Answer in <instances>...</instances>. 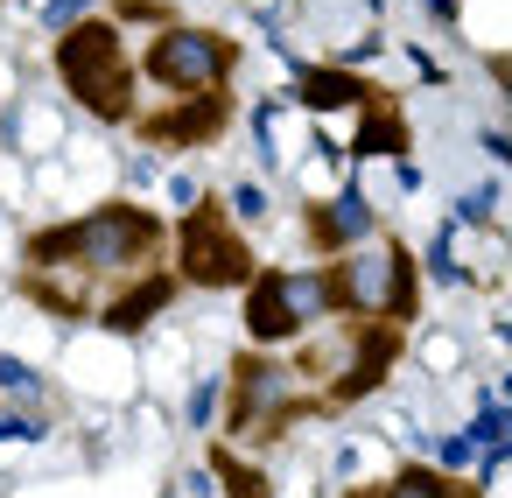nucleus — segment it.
<instances>
[{
    "mask_svg": "<svg viewBox=\"0 0 512 498\" xmlns=\"http://www.w3.org/2000/svg\"><path fill=\"white\" fill-rule=\"evenodd\" d=\"M169 295H176V274H148L141 288L113 295V302L99 309V323H106V330H120V337H134V330H148V316H155Z\"/></svg>",
    "mask_w": 512,
    "mask_h": 498,
    "instance_id": "obj_9",
    "label": "nucleus"
},
{
    "mask_svg": "<svg viewBox=\"0 0 512 498\" xmlns=\"http://www.w3.org/2000/svg\"><path fill=\"white\" fill-rule=\"evenodd\" d=\"M211 414H218V379H204V386L190 393V421H197V428H211Z\"/></svg>",
    "mask_w": 512,
    "mask_h": 498,
    "instance_id": "obj_21",
    "label": "nucleus"
},
{
    "mask_svg": "<svg viewBox=\"0 0 512 498\" xmlns=\"http://www.w3.org/2000/svg\"><path fill=\"white\" fill-rule=\"evenodd\" d=\"M85 8H92V0H50V8H43V29H57V36H71Z\"/></svg>",
    "mask_w": 512,
    "mask_h": 498,
    "instance_id": "obj_18",
    "label": "nucleus"
},
{
    "mask_svg": "<svg viewBox=\"0 0 512 498\" xmlns=\"http://www.w3.org/2000/svg\"><path fill=\"white\" fill-rule=\"evenodd\" d=\"M379 498H456V484H449L442 470H428V463H414V470H400V477H386V484H379Z\"/></svg>",
    "mask_w": 512,
    "mask_h": 498,
    "instance_id": "obj_13",
    "label": "nucleus"
},
{
    "mask_svg": "<svg viewBox=\"0 0 512 498\" xmlns=\"http://www.w3.org/2000/svg\"><path fill=\"white\" fill-rule=\"evenodd\" d=\"M148 71H155L169 92H183V99H211V85L232 78V50H225V36H211V29H169V36H155Z\"/></svg>",
    "mask_w": 512,
    "mask_h": 498,
    "instance_id": "obj_5",
    "label": "nucleus"
},
{
    "mask_svg": "<svg viewBox=\"0 0 512 498\" xmlns=\"http://www.w3.org/2000/svg\"><path fill=\"white\" fill-rule=\"evenodd\" d=\"M309 239H316V253H351V246H365L372 239V204H365V190H337L330 204H316V218H309Z\"/></svg>",
    "mask_w": 512,
    "mask_h": 498,
    "instance_id": "obj_7",
    "label": "nucleus"
},
{
    "mask_svg": "<svg viewBox=\"0 0 512 498\" xmlns=\"http://www.w3.org/2000/svg\"><path fill=\"white\" fill-rule=\"evenodd\" d=\"M281 302H288V316H295V330H309V323H323V316L337 309V288H330V267H302V274H288V267H281Z\"/></svg>",
    "mask_w": 512,
    "mask_h": 498,
    "instance_id": "obj_10",
    "label": "nucleus"
},
{
    "mask_svg": "<svg viewBox=\"0 0 512 498\" xmlns=\"http://www.w3.org/2000/svg\"><path fill=\"white\" fill-rule=\"evenodd\" d=\"M50 428L36 414H15V407H0V442H43Z\"/></svg>",
    "mask_w": 512,
    "mask_h": 498,
    "instance_id": "obj_17",
    "label": "nucleus"
},
{
    "mask_svg": "<svg viewBox=\"0 0 512 498\" xmlns=\"http://www.w3.org/2000/svg\"><path fill=\"white\" fill-rule=\"evenodd\" d=\"M232 211H239V218L253 225V218H267L274 204H267V190H260V183H239V190H232Z\"/></svg>",
    "mask_w": 512,
    "mask_h": 498,
    "instance_id": "obj_20",
    "label": "nucleus"
},
{
    "mask_svg": "<svg viewBox=\"0 0 512 498\" xmlns=\"http://www.w3.org/2000/svg\"><path fill=\"white\" fill-rule=\"evenodd\" d=\"M211 127H218V106H211V99H204V106H197V113H183V120H176V113H169V120H155V127H148V134H155V141H197V134H211Z\"/></svg>",
    "mask_w": 512,
    "mask_h": 498,
    "instance_id": "obj_15",
    "label": "nucleus"
},
{
    "mask_svg": "<svg viewBox=\"0 0 512 498\" xmlns=\"http://www.w3.org/2000/svg\"><path fill=\"white\" fill-rule=\"evenodd\" d=\"M463 435L477 442V456H484V470H491L498 456H512V407H498V400H484V407H477V421H470Z\"/></svg>",
    "mask_w": 512,
    "mask_h": 498,
    "instance_id": "obj_12",
    "label": "nucleus"
},
{
    "mask_svg": "<svg viewBox=\"0 0 512 498\" xmlns=\"http://www.w3.org/2000/svg\"><path fill=\"white\" fill-rule=\"evenodd\" d=\"M491 204H498L491 190H470V197H463V218H491Z\"/></svg>",
    "mask_w": 512,
    "mask_h": 498,
    "instance_id": "obj_23",
    "label": "nucleus"
},
{
    "mask_svg": "<svg viewBox=\"0 0 512 498\" xmlns=\"http://www.w3.org/2000/svg\"><path fill=\"white\" fill-rule=\"evenodd\" d=\"M288 393H295V372H288V365H274V358L232 365V421H239V428H267V421L288 407Z\"/></svg>",
    "mask_w": 512,
    "mask_h": 498,
    "instance_id": "obj_6",
    "label": "nucleus"
},
{
    "mask_svg": "<svg viewBox=\"0 0 512 498\" xmlns=\"http://www.w3.org/2000/svg\"><path fill=\"white\" fill-rule=\"evenodd\" d=\"M470 463H484V456H477V442H470L463 428L435 442V470H442V477H456V470H470Z\"/></svg>",
    "mask_w": 512,
    "mask_h": 498,
    "instance_id": "obj_16",
    "label": "nucleus"
},
{
    "mask_svg": "<svg viewBox=\"0 0 512 498\" xmlns=\"http://www.w3.org/2000/svg\"><path fill=\"white\" fill-rule=\"evenodd\" d=\"M57 71H64V85L78 92V106L85 113H99V120H127V57H120V36L113 29H99V22H78L64 43H57Z\"/></svg>",
    "mask_w": 512,
    "mask_h": 498,
    "instance_id": "obj_3",
    "label": "nucleus"
},
{
    "mask_svg": "<svg viewBox=\"0 0 512 498\" xmlns=\"http://www.w3.org/2000/svg\"><path fill=\"white\" fill-rule=\"evenodd\" d=\"M176 253H183V281H197V288L253 281V253H246V239H239V232H232V218H225V211H211V204H197V211L183 218Z\"/></svg>",
    "mask_w": 512,
    "mask_h": 498,
    "instance_id": "obj_4",
    "label": "nucleus"
},
{
    "mask_svg": "<svg viewBox=\"0 0 512 498\" xmlns=\"http://www.w3.org/2000/svg\"><path fill=\"white\" fill-rule=\"evenodd\" d=\"M386 148H407V120H393V113L365 120L358 141H351V155H386Z\"/></svg>",
    "mask_w": 512,
    "mask_h": 498,
    "instance_id": "obj_14",
    "label": "nucleus"
},
{
    "mask_svg": "<svg viewBox=\"0 0 512 498\" xmlns=\"http://www.w3.org/2000/svg\"><path fill=\"white\" fill-rule=\"evenodd\" d=\"M169 204H176V211H197V183L176 176V183H169Z\"/></svg>",
    "mask_w": 512,
    "mask_h": 498,
    "instance_id": "obj_22",
    "label": "nucleus"
},
{
    "mask_svg": "<svg viewBox=\"0 0 512 498\" xmlns=\"http://www.w3.org/2000/svg\"><path fill=\"white\" fill-rule=\"evenodd\" d=\"M428 8H435L442 22H456V0H428Z\"/></svg>",
    "mask_w": 512,
    "mask_h": 498,
    "instance_id": "obj_24",
    "label": "nucleus"
},
{
    "mask_svg": "<svg viewBox=\"0 0 512 498\" xmlns=\"http://www.w3.org/2000/svg\"><path fill=\"white\" fill-rule=\"evenodd\" d=\"M162 246V225L141 211V204H99L92 218L78 225H50L29 239V260L36 267H85V274H113V267H134Z\"/></svg>",
    "mask_w": 512,
    "mask_h": 498,
    "instance_id": "obj_1",
    "label": "nucleus"
},
{
    "mask_svg": "<svg viewBox=\"0 0 512 498\" xmlns=\"http://www.w3.org/2000/svg\"><path fill=\"white\" fill-rule=\"evenodd\" d=\"M246 330H253V344H288L295 337V316L281 302V267L253 274V288H246Z\"/></svg>",
    "mask_w": 512,
    "mask_h": 498,
    "instance_id": "obj_8",
    "label": "nucleus"
},
{
    "mask_svg": "<svg viewBox=\"0 0 512 498\" xmlns=\"http://www.w3.org/2000/svg\"><path fill=\"white\" fill-rule=\"evenodd\" d=\"M295 78H302V99L316 106V113H330V106H358L372 85H358L351 71H309V64H295Z\"/></svg>",
    "mask_w": 512,
    "mask_h": 498,
    "instance_id": "obj_11",
    "label": "nucleus"
},
{
    "mask_svg": "<svg viewBox=\"0 0 512 498\" xmlns=\"http://www.w3.org/2000/svg\"><path fill=\"white\" fill-rule=\"evenodd\" d=\"M330 288H337V309H351L358 323H386L393 330L414 309V260L393 239H365V246L330 260Z\"/></svg>",
    "mask_w": 512,
    "mask_h": 498,
    "instance_id": "obj_2",
    "label": "nucleus"
},
{
    "mask_svg": "<svg viewBox=\"0 0 512 498\" xmlns=\"http://www.w3.org/2000/svg\"><path fill=\"white\" fill-rule=\"evenodd\" d=\"M0 393H36V372L15 351H0Z\"/></svg>",
    "mask_w": 512,
    "mask_h": 498,
    "instance_id": "obj_19",
    "label": "nucleus"
}]
</instances>
